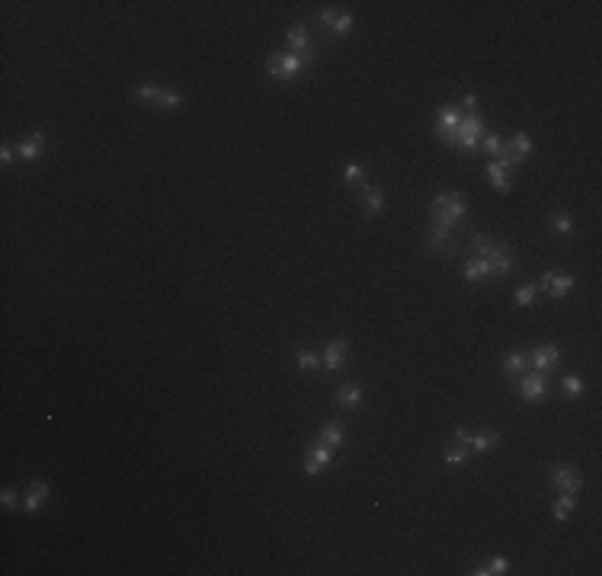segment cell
<instances>
[{"mask_svg": "<svg viewBox=\"0 0 602 576\" xmlns=\"http://www.w3.org/2000/svg\"><path fill=\"white\" fill-rule=\"evenodd\" d=\"M471 253L491 263L493 276H509L513 272V250L507 244H497L491 234H471Z\"/></svg>", "mask_w": 602, "mask_h": 576, "instance_id": "1", "label": "cell"}, {"mask_svg": "<svg viewBox=\"0 0 602 576\" xmlns=\"http://www.w3.org/2000/svg\"><path fill=\"white\" fill-rule=\"evenodd\" d=\"M429 218L436 228H449L455 231V224H461L468 218V202L461 192H439L433 202H429Z\"/></svg>", "mask_w": 602, "mask_h": 576, "instance_id": "2", "label": "cell"}, {"mask_svg": "<svg viewBox=\"0 0 602 576\" xmlns=\"http://www.w3.org/2000/svg\"><path fill=\"white\" fill-rule=\"evenodd\" d=\"M484 134H487L484 118L471 112V116H461V122H458V128H455V134H452L449 144H455V148H461V150H477L481 148Z\"/></svg>", "mask_w": 602, "mask_h": 576, "instance_id": "3", "label": "cell"}, {"mask_svg": "<svg viewBox=\"0 0 602 576\" xmlns=\"http://www.w3.org/2000/svg\"><path fill=\"white\" fill-rule=\"evenodd\" d=\"M301 71H304V64H301V58L292 55V52H276V55L266 58V74L276 77V80H282V84L295 80Z\"/></svg>", "mask_w": 602, "mask_h": 576, "instance_id": "4", "label": "cell"}, {"mask_svg": "<svg viewBox=\"0 0 602 576\" xmlns=\"http://www.w3.org/2000/svg\"><path fill=\"white\" fill-rule=\"evenodd\" d=\"M286 42H288V52L301 58L304 71H311V68L317 64V52H314V45H311V39H308V32H304V26L295 23L292 29L286 32Z\"/></svg>", "mask_w": 602, "mask_h": 576, "instance_id": "5", "label": "cell"}, {"mask_svg": "<svg viewBox=\"0 0 602 576\" xmlns=\"http://www.w3.org/2000/svg\"><path fill=\"white\" fill-rule=\"evenodd\" d=\"M532 138L525 132H516L513 138H509V144H507V150H503V157L497 160L503 170H513V166H519V164H525V160L532 157Z\"/></svg>", "mask_w": 602, "mask_h": 576, "instance_id": "6", "label": "cell"}, {"mask_svg": "<svg viewBox=\"0 0 602 576\" xmlns=\"http://www.w3.org/2000/svg\"><path fill=\"white\" fill-rule=\"evenodd\" d=\"M353 13H346V10H337V7H327L324 13H321V26H324L327 32H330L333 39H346L349 32H353Z\"/></svg>", "mask_w": 602, "mask_h": 576, "instance_id": "7", "label": "cell"}, {"mask_svg": "<svg viewBox=\"0 0 602 576\" xmlns=\"http://www.w3.org/2000/svg\"><path fill=\"white\" fill-rule=\"evenodd\" d=\"M548 477H551V487H555L557 493H577V490L583 487V477L577 474L573 465H551Z\"/></svg>", "mask_w": 602, "mask_h": 576, "instance_id": "8", "label": "cell"}, {"mask_svg": "<svg viewBox=\"0 0 602 576\" xmlns=\"http://www.w3.org/2000/svg\"><path fill=\"white\" fill-rule=\"evenodd\" d=\"M519 397L529 403H541L548 397V381L545 371H529L523 381H519Z\"/></svg>", "mask_w": 602, "mask_h": 576, "instance_id": "9", "label": "cell"}, {"mask_svg": "<svg viewBox=\"0 0 602 576\" xmlns=\"http://www.w3.org/2000/svg\"><path fill=\"white\" fill-rule=\"evenodd\" d=\"M455 442L458 445H468V451H481V455H487V451L497 449L500 435L497 433H481V435H471L468 429H455Z\"/></svg>", "mask_w": 602, "mask_h": 576, "instance_id": "10", "label": "cell"}, {"mask_svg": "<svg viewBox=\"0 0 602 576\" xmlns=\"http://www.w3.org/2000/svg\"><path fill=\"white\" fill-rule=\"evenodd\" d=\"M461 122V109L458 106H439V116H436V132L439 138H442L445 144L452 141V134H455V128H458Z\"/></svg>", "mask_w": 602, "mask_h": 576, "instance_id": "11", "label": "cell"}, {"mask_svg": "<svg viewBox=\"0 0 602 576\" xmlns=\"http://www.w3.org/2000/svg\"><path fill=\"white\" fill-rule=\"evenodd\" d=\"M541 288H545L551 298H567L571 295V288H573V276H567V272H545L541 276Z\"/></svg>", "mask_w": 602, "mask_h": 576, "instance_id": "12", "label": "cell"}, {"mask_svg": "<svg viewBox=\"0 0 602 576\" xmlns=\"http://www.w3.org/2000/svg\"><path fill=\"white\" fill-rule=\"evenodd\" d=\"M426 247L433 253H439V256H452L455 253V237H452V231L449 228H433L426 231Z\"/></svg>", "mask_w": 602, "mask_h": 576, "instance_id": "13", "label": "cell"}, {"mask_svg": "<svg viewBox=\"0 0 602 576\" xmlns=\"http://www.w3.org/2000/svg\"><path fill=\"white\" fill-rule=\"evenodd\" d=\"M333 465V449H327V445H321L317 442L314 449L308 451V458H304V474H308V477H317V474L324 471V467H330Z\"/></svg>", "mask_w": 602, "mask_h": 576, "instance_id": "14", "label": "cell"}, {"mask_svg": "<svg viewBox=\"0 0 602 576\" xmlns=\"http://www.w3.org/2000/svg\"><path fill=\"white\" fill-rule=\"evenodd\" d=\"M346 355H349V343L340 336V340H333L330 346L324 349V355H321V368H327V371L343 368V362H346Z\"/></svg>", "mask_w": 602, "mask_h": 576, "instance_id": "15", "label": "cell"}, {"mask_svg": "<svg viewBox=\"0 0 602 576\" xmlns=\"http://www.w3.org/2000/svg\"><path fill=\"white\" fill-rule=\"evenodd\" d=\"M48 493H52V487H48L45 481H32L29 487H26L23 509H26V513H36V509H42V503H48Z\"/></svg>", "mask_w": 602, "mask_h": 576, "instance_id": "16", "label": "cell"}, {"mask_svg": "<svg viewBox=\"0 0 602 576\" xmlns=\"http://www.w3.org/2000/svg\"><path fill=\"white\" fill-rule=\"evenodd\" d=\"M465 279L474 285H487L493 279V269L487 260H481V256H471V260L465 263Z\"/></svg>", "mask_w": 602, "mask_h": 576, "instance_id": "17", "label": "cell"}, {"mask_svg": "<svg viewBox=\"0 0 602 576\" xmlns=\"http://www.w3.org/2000/svg\"><path fill=\"white\" fill-rule=\"evenodd\" d=\"M561 362V349L557 346H539L529 355V365H535V371H551Z\"/></svg>", "mask_w": 602, "mask_h": 576, "instance_id": "18", "label": "cell"}, {"mask_svg": "<svg viewBox=\"0 0 602 576\" xmlns=\"http://www.w3.org/2000/svg\"><path fill=\"white\" fill-rule=\"evenodd\" d=\"M359 189H362V205H365V212H369V215H381V212H385V192H381L378 186H372V182L365 180Z\"/></svg>", "mask_w": 602, "mask_h": 576, "instance_id": "19", "label": "cell"}, {"mask_svg": "<svg viewBox=\"0 0 602 576\" xmlns=\"http://www.w3.org/2000/svg\"><path fill=\"white\" fill-rule=\"evenodd\" d=\"M42 150H45V134L42 132H29V138L26 141H20V157L23 160H39L42 157Z\"/></svg>", "mask_w": 602, "mask_h": 576, "instance_id": "20", "label": "cell"}, {"mask_svg": "<svg viewBox=\"0 0 602 576\" xmlns=\"http://www.w3.org/2000/svg\"><path fill=\"white\" fill-rule=\"evenodd\" d=\"M487 176H491V186L500 192V196H507V192H513V182H509V173L497 164V160H491V164H487Z\"/></svg>", "mask_w": 602, "mask_h": 576, "instance_id": "21", "label": "cell"}, {"mask_svg": "<svg viewBox=\"0 0 602 576\" xmlns=\"http://www.w3.org/2000/svg\"><path fill=\"white\" fill-rule=\"evenodd\" d=\"M359 403H362V387L359 384H343L340 391H337V407H343V410H356Z\"/></svg>", "mask_w": 602, "mask_h": 576, "instance_id": "22", "label": "cell"}, {"mask_svg": "<svg viewBox=\"0 0 602 576\" xmlns=\"http://www.w3.org/2000/svg\"><path fill=\"white\" fill-rule=\"evenodd\" d=\"M317 442L321 445H327V449H343V426L340 423H327L321 433H317Z\"/></svg>", "mask_w": 602, "mask_h": 576, "instance_id": "23", "label": "cell"}, {"mask_svg": "<svg viewBox=\"0 0 602 576\" xmlns=\"http://www.w3.org/2000/svg\"><path fill=\"white\" fill-rule=\"evenodd\" d=\"M573 509H577V493H561V497L555 499V506H551V513H555L557 522H567Z\"/></svg>", "mask_w": 602, "mask_h": 576, "instance_id": "24", "label": "cell"}, {"mask_svg": "<svg viewBox=\"0 0 602 576\" xmlns=\"http://www.w3.org/2000/svg\"><path fill=\"white\" fill-rule=\"evenodd\" d=\"M529 368V355L525 352H509L507 359H503V375H523V371Z\"/></svg>", "mask_w": 602, "mask_h": 576, "instance_id": "25", "label": "cell"}, {"mask_svg": "<svg viewBox=\"0 0 602 576\" xmlns=\"http://www.w3.org/2000/svg\"><path fill=\"white\" fill-rule=\"evenodd\" d=\"M481 148H484V154H491L493 160H500L503 157V150H507V144H503V138H500L497 132H487L481 138Z\"/></svg>", "mask_w": 602, "mask_h": 576, "instance_id": "26", "label": "cell"}, {"mask_svg": "<svg viewBox=\"0 0 602 576\" xmlns=\"http://www.w3.org/2000/svg\"><path fill=\"white\" fill-rule=\"evenodd\" d=\"M507 570H509L507 557H493L491 563H477L471 573H474V576H500V573H507Z\"/></svg>", "mask_w": 602, "mask_h": 576, "instance_id": "27", "label": "cell"}, {"mask_svg": "<svg viewBox=\"0 0 602 576\" xmlns=\"http://www.w3.org/2000/svg\"><path fill=\"white\" fill-rule=\"evenodd\" d=\"M154 106H160V109H180L183 96L176 93V90H157V96H154Z\"/></svg>", "mask_w": 602, "mask_h": 576, "instance_id": "28", "label": "cell"}, {"mask_svg": "<svg viewBox=\"0 0 602 576\" xmlns=\"http://www.w3.org/2000/svg\"><path fill=\"white\" fill-rule=\"evenodd\" d=\"M295 365H298L301 371H317L321 368V355H314L311 349H298V352H295Z\"/></svg>", "mask_w": 602, "mask_h": 576, "instance_id": "29", "label": "cell"}, {"mask_svg": "<svg viewBox=\"0 0 602 576\" xmlns=\"http://www.w3.org/2000/svg\"><path fill=\"white\" fill-rule=\"evenodd\" d=\"M561 391L567 400H577V397H583V378H577V375H567V378H561Z\"/></svg>", "mask_w": 602, "mask_h": 576, "instance_id": "30", "label": "cell"}, {"mask_svg": "<svg viewBox=\"0 0 602 576\" xmlns=\"http://www.w3.org/2000/svg\"><path fill=\"white\" fill-rule=\"evenodd\" d=\"M535 298H539V285H519L513 295V301L519 304V308H529V304H535Z\"/></svg>", "mask_w": 602, "mask_h": 576, "instance_id": "31", "label": "cell"}, {"mask_svg": "<svg viewBox=\"0 0 602 576\" xmlns=\"http://www.w3.org/2000/svg\"><path fill=\"white\" fill-rule=\"evenodd\" d=\"M551 231H555V234H561V237L571 234V231H573V218L567 212H555V215H551Z\"/></svg>", "mask_w": 602, "mask_h": 576, "instance_id": "32", "label": "cell"}, {"mask_svg": "<svg viewBox=\"0 0 602 576\" xmlns=\"http://www.w3.org/2000/svg\"><path fill=\"white\" fill-rule=\"evenodd\" d=\"M343 180H346L349 186H356V189H359V186L365 182V170L356 164V160H353V164H346V170H343Z\"/></svg>", "mask_w": 602, "mask_h": 576, "instance_id": "33", "label": "cell"}, {"mask_svg": "<svg viewBox=\"0 0 602 576\" xmlns=\"http://www.w3.org/2000/svg\"><path fill=\"white\" fill-rule=\"evenodd\" d=\"M468 461V445H455V449L445 451V465L449 467H461Z\"/></svg>", "mask_w": 602, "mask_h": 576, "instance_id": "34", "label": "cell"}, {"mask_svg": "<svg viewBox=\"0 0 602 576\" xmlns=\"http://www.w3.org/2000/svg\"><path fill=\"white\" fill-rule=\"evenodd\" d=\"M157 84H138L135 87V96L141 100V103H154V96H157Z\"/></svg>", "mask_w": 602, "mask_h": 576, "instance_id": "35", "label": "cell"}, {"mask_svg": "<svg viewBox=\"0 0 602 576\" xmlns=\"http://www.w3.org/2000/svg\"><path fill=\"white\" fill-rule=\"evenodd\" d=\"M0 503H3V509H16V490L10 487L0 490Z\"/></svg>", "mask_w": 602, "mask_h": 576, "instance_id": "36", "label": "cell"}, {"mask_svg": "<svg viewBox=\"0 0 602 576\" xmlns=\"http://www.w3.org/2000/svg\"><path fill=\"white\" fill-rule=\"evenodd\" d=\"M0 164H3V166L13 164V148H10V144H3V148H0Z\"/></svg>", "mask_w": 602, "mask_h": 576, "instance_id": "37", "label": "cell"}, {"mask_svg": "<svg viewBox=\"0 0 602 576\" xmlns=\"http://www.w3.org/2000/svg\"><path fill=\"white\" fill-rule=\"evenodd\" d=\"M477 106V96L474 93H468V96H461V103H458V109H474Z\"/></svg>", "mask_w": 602, "mask_h": 576, "instance_id": "38", "label": "cell"}]
</instances>
